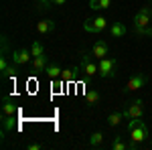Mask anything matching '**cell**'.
<instances>
[{"label":"cell","mask_w":152,"mask_h":150,"mask_svg":"<svg viewBox=\"0 0 152 150\" xmlns=\"http://www.w3.org/2000/svg\"><path fill=\"white\" fill-rule=\"evenodd\" d=\"M128 132H130V142H128L130 150L142 148V144L150 138V134H148V126L144 124V120H140V118L130 120V122H128Z\"/></svg>","instance_id":"6da1fadb"},{"label":"cell","mask_w":152,"mask_h":150,"mask_svg":"<svg viewBox=\"0 0 152 150\" xmlns=\"http://www.w3.org/2000/svg\"><path fill=\"white\" fill-rule=\"evenodd\" d=\"M14 67H16V65L12 63V65H8L6 69H2V79H8V77H12V75H14V71H16Z\"/></svg>","instance_id":"603a6c76"},{"label":"cell","mask_w":152,"mask_h":150,"mask_svg":"<svg viewBox=\"0 0 152 150\" xmlns=\"http://www.w3.org/2000/svg\"><path fill=\"white\" fill-rule=\"evenodd\" d=\"M132 29L138 37H152V6H142L134 14Z\"/></svg>","instance_id":"7a4b0ae2"},{"label":"cell","mask_w":152,"mask_h":150,"mask_svg":"<svg viewBox=\"0 0 152 150\" xmlns=\"http://www.w3.org/2000/svg\"><path fill=\"white\" fill-rule=\"evenodd\" d=\"M146 81H148V77H146L144 73H136V75H132V77L128 79V83H126V87H124V93L138 91L140 87L146 85Z\"/></svg>","instance_id":"52a82bcc"},{"label":"cell","mask_w":152,"mask_h":150,"mask_svg":"<svg viewBox=\"0 0 152 150\" xmlns=\"http://www.w3.org/2000/svg\"><path fill=\"white\" fill-rule=\"evenodd\" d=\"M45 73H47L51 79H59L61 75H63V71H61V67H57V65H51L49 63L47 65V69H45Z\"/></svg>","instance_id":"d6986e66"},{"label":"cell","mask_w":152,"mask_h":150,"mask_svg":"<svg viewBox=\"0 0 152 150\" xmlns=\"http://www.w3.org/2000/svg\"><path fill=\"white\" fill-rule=\"evenodd\" d=\"M150 146H152V138H150Z\"/></svg>","instance_id":"4316f807"},{"label":"cell","mask_w":152,"mask_h":150,"mask_svg":"<svg viewBox=\"0 0 152 150\" xmlns=\"http://www.w3.org/2000/svg\"><path fill=\"white\" fill-rule=\"evenodd\" d=\"M83 29H85L87 33H95V35H99V33H104L105 29H107V20H105L104 16L87 18V20L83 23Z\"/></svg>","instance_id":"5b68a950"},{"label":"cell","mask_w":152,"mask_h":150,"mask_svg":"<svg viewBox=\"0 0 152 150\" xmlns=\"http://www.w3.org/2000/svg\"><path fill=\"white\" fill-rule=\"evenodd\" d=\"M122 120H124V112H122V110H120V112H112V114L107 116V126H110V128H116Z\"/></svg>","instance_id":"e0dca14e"},{"label":"cell","mask_w":152,"mask_h":150,"mask_svg":"<svg viewBox=\"0 0 152 150\" xmlns=\"http://www.w3.org/2000/svg\"><path fill=\"white\" fill-rule=\"evenodd\" d=\"M35 4H37V10H49L51 6H53V2L51 0H35Z\"/></svg>","instance_id":"7402d4cb"},{"label":"cell","mask_w":152,"mask_h":150,"mask_svg":"<svg viewBox=\"0 0 152 150\" xmlns=\"http://www.w3.org/2000/svg\"><path fill=\"white\" fill-rule=\"evenodd\" d=\"M8 67V59H6V55H2L0 57V69H6Z\"/></svg>","instance_id":"cb8c5ba5"},{"label":"cell","mask_w":152,"mask_h":150,"mask_svg":"<svg viewBox=\"0 0 152 150\" xmlns=\"http://www.w3.org/2000/svg\"><path fill=\"white\" fill-rule=\"evenodd\" d=\"M31 57H33V53L26 51V49H16V51H12V63H14L16 67L26 65V63L31 61Z\"/></svg>","instance_id":"ba28073f"},{"label":"cell","mask_w":152,"mask_h":150,"mask_svg":"<svg viewBox=\"0 0 152 150\" xmlns=\"http://www.w3.org/2000/svg\"><path fill=\"white\" fill-rule=\"evenodd\" d=\"M104 134H102V132H94V134H91V136H89V146H91V148H102V146H104Z\"/></svg>","instance_id":"9a60e30c"},{"label":"cell","mask_w":152,"mask_h":150,"mask_svg":"<svg viewBox=\"0 0 152 150\" xmlns=\"http://www.w3.org/2000/svg\"><path fill=\"white\" fill-rule=\"evenodd\" d=\"M99 77L102 79H107V77H114L116 75V69H118V61L114 57H104V59H99Z\"/></svg>","instance_id":"277c9868"},{"label":"cell","mask_w":152,"mask_h":150,"mask_svg":"<svg viewBox=\"0 0 152 150\" xmlns=\"http://www.w3.org/2000/svg\"><path fill=\"white\" fill-rule=\"evenodd\" d=\"M126 35V24L124 23H112L110 24V37L114 39H120V37Z\"/></svg>","instance_id":"4fadbf2b"},{"label":"cell","mask_w":152,"mask_h":150,"mask_svg":"<svg viewBox=\"0 0 152 150\" xmlns=\"http://www.w3.org/2000/svg\"><path fill=\"white\" fill-rule=\"evenodd\" d=\"M43 144H28V150H41Z\"/></svg>","instance_id":"484cf974"},{"label":"cell","mask_w":152,"mask_h":150,"mask_svg":"<svg viewBox=\"0 0 152 150\" xmlns=\"http://www.w3.org/2000/svg\"><path fill=\"white\" fill-rule=\"evenodd\" d=\"M110 148H112V150H130V146H128V142H124L122 136H114V138H112V144H110Z\"/></svg>","instance_id":"2e32d148"},{"label":"cell","mask_w":152,"mask_h":150,"mask_svg":"<svg viewBox=\"0 0 152 150\" xmlns=\"http://www.w3.org/2000/svg\"><path fill=\"white\" fill-rule=\"evenodd\" d=\"M94 55H87V53H83L81 59H79V71H83V75L87 77V79H91L94 75L99 73V65L94 61Z\"/></svg>","instance_id":"3957f363"},{"label":"cell","mask_w":152,"mask_h":150,"mask_svg":"<svg viewBox=\"0 0 152 150\" xmlns=\"http://www.w3.org/2000/svg\"><path fill=\"white\" fill-rule=\"evenodd\" d=\"M2 116H16V105L12 104L10 97L2 100Z\"/></svg>","instance_id":"5bb4252c"},{"label":"cell","mask_w":152,"mask_h":150,"mask_svg":"<svg viewBox=\"0 0 152 150\" xmlns=\"http://www.w3.org/2000/svg\"><path fill=\"white\" fill-rule=\"evenodd\" d=\"M110 4H112V0H89L91 10H105V8H110Z\"/></svg>","instance_id":"ac0fdd59"},{"label":"cell","mask_w":152,"mask_h":150,"mask_svg":"<svg viewBox=\"0 0 152 150\" xmlns=\"http://www.w3.org/2000/svg\"><path fill=\"white\" fill-rule=\"evenodd\" d=\"M47 65H49V57L47 55H41V57H33V71L35 73H43V71L47 69Z\"/></svg>","instance_id":"8fae6325"},{"label":"cell","mask_w":152,"mask_h":150,"mask_svg":"<svg viewBox=\"0 0 152 150\" xmlns=\"http://www.w3.org/2000/svg\"><path fill=\"white\" fill-rule=\"evenodd\" d=\"M77 71H79V65H77V67H69V69H65V71H63V75H61V79L67 81V83L75 81V73H77Z\"/></svg>","instance_id":"ffe728a7"},{"label":"cell","mask_w":152,"mask_h":150,"mask_svg":"<svg viewBox=\"0 0 152 150\" xmlns=\"http://www.w3.org/2000/svg\"><path fill=\"white\" fill-rule=\"evenodd\" d=\"M99 100H102V95L97 89H89V91H85V105L87 108H95V105L99 104Z\"/></svg>","instance_id":"7c38bea8"},{"label":"cell","mask_w":152,"mask_h":150,"mask_svg":"<svg viewBox=\"0 0 152 150\" xmlns=\"http://www.w3.org/2000/svg\"><path fill=\"white\" fill-rule=\"evenodd\" d=\"M53 31H55V23L51 18H43V20L37 23V33L39 35H47V33H53Z\"/></svg>","instance_id":"30bf717a"},{"label":"cell","mask_w":152,"mask_h":150,"mask_svg":"<svg viewBox=\"0 0 152 150\" xmlns=\"http://www.w3.org/2000/svg\"><path fill=\"white\" fill-rule=\"evenodd\" d=\"M53 2V6H65L67 4V0H51Z\"/></svg>","instance_id":"d4e9b609"},{"label":"cell","mask_w":152,"mask_h":150,"mask_svg":"<svg viewBox=\"0 0 152 150\" xmlns=\"http://www.w3.org/2000/svg\"><path fill=\"white\" fill-rule=\"evenodd\" d=\"M122 112H124V120L142 118V114H144V102H142V100H134V102H132L126 110H122Z\"/></svg>","instance_id":"8992f818"},{"label":"cell","mask_w":152,"mask_h":150,"mask_svg":"<svg viewBox=\"0 0 152 150\" xmlns=\"http://www.w3.org/2000/svg\"><path fill=\"white\" fill-rule=\"evenodd\" d=\"M31 53H33V57H41V55H45V47L41 45L39 41H35L31 45Z\"/></svg>","instance_id":"44dd1931"},{"label":"cell","mask_w":152,"mask_h":150,"mask_svg":"<svg viewBox=\"0 0 152 150\" xmlns=\"http://www.w3.org/2000/svg\"><path fill=\"white\" fill-rule=\"evenodd\" d=\"M91 55H94L95 59H104L110 55V45L105 43L104 39H99V41H95L94 47H91Z\"/></svg>","instance_id":"9c48e42d"}]
</instances>
